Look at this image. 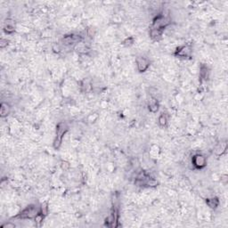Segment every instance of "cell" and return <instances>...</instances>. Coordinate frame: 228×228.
Instances as JSON below:
<instances>
[{
    "instance_id": "cell-13",
    "label": "cell",
    "mask_w": 228,
    "mask_h": 228,
    "mask_svg": "<svg viewBox=\"0 0 228 228\" xmlns=\"http://www.w3.org/2000/svg\"><path fill=\"white\" fill-rule=\"evenodd\" d=\"M14 25L13 24H11V23H7V24H6L5 25V27H4V31L6 33V34H13L14 32Z\"/></svg>"
},
{
    "instance_id": "cell-8",
    "label": "cell",
    "mask_w": 228,
    "mask_h": 228,
    "mask_svg": "<svg viewBox=\"0 0 228 228\" xmlns=\"http://www.w3.org/2000/svg\"><path fill=\"white\" fill-rule=\"evenodd\" d=\"M137 70L139 72H145L150 67V61L144 56H138L136 59Z\"/></svg>"
},
{
    "instance_id": "cell-1",
    "label": "cell",
    "mask_w": 228,
    "mask_h": 228,
    "mask_svg": "<svg viewBox=\"0 0 228 228\" xmlns=\"http://www.w3.org/2000/svg\"><path fill=\"white\" fill-rule=\"evenodd\" d=\"M68 130H69V127H68L66 122L61 121L57 124L56 133H55V140H54V148L55 150H58L61 147L64 135L67 133Z\"/></svg>"
},
{
    "instance_id": "cell-6",
    "label": "cell",
    "mask_w": 228,
    "mask_h": 228,
    "mask_svg": "<svg viewBox=\"0 0 228 228\" xmlns=\"http://www.w3.org/2000/svg\"><path fill=\"white\" fill-rule=\"evenodd\" d=\"M82 41V37L76 34H70L66 35L63 37L62 42L65 46H73V45H78Z\"/></svg>"
},
{
    "instance_id": "cell-14",
    "label": "cell",
    "mask_w": 228,
    "mask_h": 228,
    "mask_svg": "<svg viewBox=\"0 0 228 228\" xmlns=\"http://www.w3.org/2000/svg\"><path fill=\"white\" fill-rule=\"evenodd\" d=\"M200 75H201V79H208V69H207V67H205V66L201 67Z\"/></svg>"
},
{
    "instance_id": "cell-5",
    "label": "cell",
    "mask_w": 228,
    "mask_h": 228,
    "mask_svg": "<svg viewBox=\"0 0 228 228\" xmlns=\"http://www.w3.org/2000/svg\"><path fill=\"white\" fill-rule=\"evenodd\" d=\"M192 51V47L189 45L179 46L176 48V50L175 52V56L178 57V58H182V59H187V58L191 57Z\"/></svg>"
},
{
    "instance_id": "cell-17",
    "label": "cell",
    "mask_w": 228,
    "mask_h": 228,
    "mask_svg": "<svg viewBox=\"0 0 228 228\" xmlns=\"http://www.w3.org/2000/svg\"><path fill=\"white\" fill-rule=\"evenodd\" d=\"M6 226H7V227H10V226H11V227H14L15 226H14V225H13V224H10V223H8V224H6V225H4L2 227H6Z\"/></svg>"
},
{
    "instance_id": "cell-4",
    "label": "cell",
    "mask_w": 228,
    "mask_h": 228,
    "mask_svg": "<svg viewBox=\"0 0 228 228\" xmlns=\"http://www.w3.org/2000/svg\"><path fill=\"white\" fill-rule=\"evenodd\" d=\"M168 24H169L168 18L163 14H159L153 19V24L150 27V29H153L159 30L160 32H164V29Z\"/></svg>"
},
{
    "instance_id": "cell-12",
    "label": "cell",
    "mask_w": 228,
    "mask_h": 228,
    "mask_svg": "<svg viewBox=\"0 0 228 228\" xmlns=\"http://www.w3.org/2000/svg\"><path fill=\"white\" fill-rule=\"evenodd\" d=\"M159 124L160 127H165L168 123V118H167V115L165 113H161L159 117Z\"/></svg>"
},
{
    "instance_id": "cell-15",
    "label": "cell",
    "mask_w": 228,
    "mask_h": 228,
    "mask_svg": "<svg viewBox=\"0 0 228 228\" xmlns=\"http://www.w3.org/2000/svg\"><path fill=\"white\" fill-rule=\"evenodd\" d=\"M8 45V41L7 39H5V38H2L1 39V42H0V46L1 48H5L6 46Z\"/></svg>"
},
{
    "instance_id": "cell-3",
    "label": "cell",
    "mask_w": 228,
    "mask_h": 228,
    "mask_svg": "<svg viewBox=\"0 0 228 228\" xmlns=\"http://www.w3.org/2000/svg\"><path fill=\"white\" fill-rule=\"evenodd\" d=\"M39 212H40V210H38V208L36 205H29L21 210L14 218L35 219L37 216L39 214Z\"/></svg>"
},
{
    "instance_id": "cell-9",
    "label": "cell",
    "mask_w": 228,
    "mask_h": 228,
    "mask_svg": "<svg viewBox=\"0 0 228 228\" xmlns=\"http://www.w3.org/2000/svg\"><path fill=\"white\" fill-rule=\"evenodd\" d=\"M148 107H149V110H150L151 112H153V113L157 112L158 110H159V102H158V101L156 100V99H152V100H150V102H149Z\"/></svg>"
},
{
    "instance_id": "cell-10",
    "label": "cell",
    "mask_w": 228,
    "mask_h": 228,
    "mask_svg": "<svg viewBox=\"0 0 228 228\" xmlns=\"http://www.w3.org/2000/svg\"><path fill=\"white\" fill-rule=\"evenodd\" d=\"M206 203L211 209H217L219 205V201L218 198H211V199H207Z\"/></svg>"
},
{
    "instance_id": "cell-11",
    "label": "cell",
    "mask_w": 228,
    "mask_h": 228,
    "mask_svg": "<svg viewBox=\"0 0 228 228\" xmlns=\"http://www.w3.org/2000/svg\"><path fill=\"white\" fill-rule=\"evenodd\" d=\"M10 112V106L6 103V102H2L1 104V117L2 118H5L6 117Z\"/></svg>"
},
{
    "instance_id": "cell-7",
    "label": "cell",
    "mask_w": 228,
    "mask_h": 228,
    "mask_svg": "<svg viewBox=\"0 0 228 228\" xmlns=\"http://www.w3.org/2000/svg\"><path fill=\"white\" fill-rule=\"evenodd\" d=\"M192 163L194 166L195 168L201 169V168H203L206 167V165H207V159H206L205 156H203L202 154H195V155L192 157Z\"/></svg>"
},
{
    "instance_id": "cell-16",
    "label": "cell",
    "mask_w": 228,
    "mask_h": 228,
    "mask_svg": "<svg viewBox=\"0 0 228 228\" xmlns=\"http://www.w3.org/2000/svg\"><path fill=\"white\" fill-rule=\"evenodd\" d=\"M133 42H134V39H133V37H129V38H127L125 41H124V45H127V46H130V45H132L133 44Z\"/></svg>"
},
{
    "instance_id": "cell-2",
    "label": "cell",
    "mask_w": 228,
    "mask_h": 228,
    "mask_svg": "<svg viewBox=\"0 0 228 228\" xmlns=\"http://www.w3.org/2000/svg\"><path fill=\"white\" fill-rule=\"evenodd\" d=\"M135 184L138 186H147V187H154L158 184V182L154 178L150 176L145 171H141L136 177Z\"/></svg>"
}]
</instances>
